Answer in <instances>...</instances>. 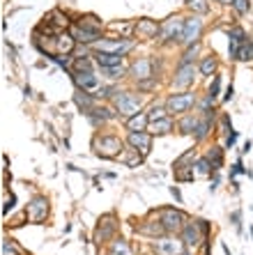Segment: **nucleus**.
Instances as JSON below:
<instances>
[{"label": "nucleus", "mask_w": 253, "mask_h": 255, "mask_svg": "<svg viewBox=\"0 0 253 255\" xmlns=\"http://www.w3.org/2000/svg\"><path fill=\"white\" fill-rule=\"evenodd\" d=\"M74 101H76V104H79V108H83L85 113H90V110L94 108L92 97H90V94H85V90H83V92L79 90V92H76V97H74Z\"/></svg>", "instance_id": "obj_21"}, {"label": "nucleus", "mask_w": 253, "mask_h": 255, "mask_svg": "<svg viewBox=\"0 0 253 255\" xmlns=\"http://www.w3.org/2000/svg\"><path fill=\"white\" fill-rule=\"evenodd\" d=\"M51 60L58 62V65H62V67H72V58H62V55H53Z\"/></svg>", "instance_id": "obj_39"}, {"label": "nucleus", "mask_w": 253, "mask_h": 255, "mask_svg": "<svg viewBox=\"0 0 253 255\" xmlns=\"http://www.w3.org/2000/svg\"><path fill=\"white\" fill-rule=\"evenodd\" d=\"M101 72H106L111 78H120V76L125 74V69H122L120 65H115V67H101Z\"/></svg>", "instance_id": "obj_34"}, {"label": "nucleus", "mask_w": 253, "mask_h": 255, "mask_svg": "<svg viewBox=\"0 0 253 255\" xmlns=\"http://www.w3.org/2000/svg\"><path fill=\"white\" fill-rule=\"evenodd\" d=\"M196 168H198V175H210L212 173V163H210V159H200L198 163H196Z\"/></svg>", "instance_id": "obj_32"}, {"label": "nucleus", "mask_w": 253, "mask_h": 255, "mask_svg": "<svg viewBox=\"0 0 253 255\" xmlns=\"http://www.w3.org/2000/svg\"><path fill=\"white\" fill-rule=\"evenodd\" d=\"M120 62H122V55H118V53H104V51L97 53V65H99V67H115V65H120Z\"/></svg>", "instance_id": "obj_19"}, {"label": "nucleus", "mask_w": 253, "mask_h": 255, "mask_svg": "<svg viewBox=\"0 0 253 255\" xmlns=\"http://www.w3.org/2000/svg\"><path fill=\"white\" fill-rule=\"evenodd\" d=\"M216 2H221V5H233V0H216Z\"/></svg>", "instance_id": "obj_45"}, {"label": "nucleus", "mask_w": 253, "mask_h": 255, "mask_svg": "<svg viewBox=\"0 0 253 255\" xmlns=\"http://www.w3.org/2000/svg\"><path fill=\"white\" fill-rule=\"evenodd\" d=\"M111 255H131V249H129V244L125 239H115L111 244Z\"/></svg>", "instance_id": "obj_24"}, {"label": "nucleus", "mask_w": 253, "mask_h": 255, "mask_svg": "<svg viewBox=\"0 0 253 255\" xmlns=\"http://www.w3.org/2000/svg\"><path fill=\"white\" fill-rule=\"evenodd\" d=\"M235 141H237V131H233V134H228V138H226V147H233Z\"/></svg>", "instance_id": "obj_41"}, {"label": "nucleus", "mask_w": 253, "mask_h": 255, "mask_svg": "<svg viewBox=\"0 0 253 255\" xmlns=\"http://www.w3.org/2000/svg\"><path fill=\"white\" fill-rule=\"evenodd\" d=\"M94 48L97 51H104V53H126L131 48V41L126 39H101V41H94Z\"/></svg>", "instance_id": "obj_7"}, {"label": "nucleus", "mask_w": 253, "mask_h": 255, "mask_svg": "<svg viewBox=\"0 0 253 255\" xmlns=\"http://www.w3.org/2000/svg\"><path fill=\"white\" fill-rule=\"evenodd\" d=\"M129 145L136 147L140 154L145 156L147 152H150V147H152V136L145 134V131H131V134H129Z\"/></svg>", "instance_id": "obj_11"}, {"label": "nucleus", "mask_w": 253, "mask_h": 255, "mask_svg": "<svg viewBox=\"0 0 253 255\" xmlns=\"http://www.w3.org/2000/svg\"><path fill=\"white\" fill-rule=\"evenodd\" d=\"M154 251L157 255H182L184 253V246H182L180 239H157L154 242Z\"/></svg>", "instance_id": "obj_10"}, {"label": "nucleus", "mask_w": 253, "mask_h": 255, "mask_svg": "<svg viewBox=\"0 0 253 255\" xmlns=\"http://www.w3.org/2000/svg\"><path fill=\"white\" fill-rule=\"evenodd\" d=\"M207 159H210V163H212L214 170L221 168V163H223V154H221V147H212L210 152H207Z\"/></svg>", "instance_id": "obj_25"}, {"label": "nucleus", "mask_w": 253, "mask_h": 255, "mask_svg": "<svg viewBox=\"0 0 253 255\" xmlns=\"http://www.w3.org/2000/svg\"><path fill=\"white\" fill-rule=\"evenodd\" d=\"M55 48H58V53H72L74 35H60V37L55 39Z\"/></svg>", "instance_id": "obj_20"}, {"label": "nucleus", "mask_w": 253, "mask_h": 255, "mask_svg": "<svg viewBox=\"0 0 253 255\" xmlns=\"http://www.w3.org/2000/svg\"><path fill=\"white\" fill-rule=\"evenodd\" d=\"M72 76H74V83H76L79 87H83V90H90V87H94L97 83H99L92 72H74Z\"/></svg>", "instance_id": "obj_16"}, {"label": "nucleus", "mask_w": 253, "mask_h": 255, "mask_svg": "<svg viewBox=\"0 0 253 255\" xmlns=\"http://www.w3.org/2000/svg\"><path fill=\"white\" fill-rule=\"evenodd\" d=\"M115 232V223H113V219H104V223H101L99 228H97V237H94V239H97V242H106L108 237L113 235Z\"/></svg>", "instance_id": "obj_17"}, {"label": "nucleus", "mask_w": 253, "mask_h": 255, "mask_svg": "<svg viewBox=\"0 0 253 255\" xmlns=\"http://www.w3.org/2000/svg\"><path fill=\"white\" fill-rule=\"evenodd\" d=\"M240 60L251 62L253 60V41H244L240 48Z\"/></svg>", "instance_id": "obj_27"}, {"label": "nucleus", "mask_w": 253, "mask_h": 255, "mask_svg": "<svg viewBox=\"0 0 253 255\" xmlns=\"http://www.w3.org/2000/svg\"><path fill=\"white\" fill-rule=\"evenodd\" d=\"M99 30H101V26L99 23H94V26H90L87 21H83L81 19V23L76 28H74V39H79V41H83V44H94V41L99 39Z\"/></svg>", "instance_id": "obj_4"}, {"label": "nucleus", "mask_w": 253, "mask_h": 255, "mask_svg": "<svg viewBox=\"0 0 253 255\" xmlns=\"http://www.w3.org/2000/svg\"><path fill=\"white\" fill-rule=\"evenodd\" d=\"M187 5L191 7V9H196V12H200V14H205L210 7L205 5V0H187Z\"/></svg>", "instance_id": "obj_33"}, {"label": "nucleus", "mask_w": 253, "mask_h": 255, "mask_svg": "<svg viewBox=\"0 0 253 255\" xmlns=\"http://www.w3.org/2000/svg\"><path fill=\"white\" fill-rule=\"evenodd\" d=\"M161 225L166 228V232L184 230V225H187V216L182 214L180 209H164V212H161Z\"/></svg>", "instance_id": "obj_3"}, {"label": "nucleus", "mask_w": 253, "mask_h": 255, "mask_svg": "<svg viewBox=\"0 0 253 255\" xmlns=\"http://www.w3.org/2000/svg\"><path fill=\"white\" fill-rule=\"evenodd\" d=\"M223 99H233V85H230V87H228V90H226V97H223Z\"/></svg>", "instance_id": "obj_44"}, {"label": "nucleus", "mask_w": 253, "mask_h": 255, "mask_svg": "<svg viewBox=\"0 0 253 255\" xmlns=\"http://www.w3.org/2000/svg\"><path fill=\"white\" fill-rule=\"evenodd\" d=\"M193 74H196L193 65H180L177 74H175V85H177V87L191 85V83H193Z\"/></svg>", "instance_id": "obj_15"}, {"label": "nucleus", "mask_w": 253, "mask_h": 255, "mask_svg": "<svg viewBox=\"0 0 253 255\" xmlns=\"http://www.w3.org/2000/svg\"><path fill=\"white\" fill-rule=\"evenodd\" d=\"M219 85H221V76H214V83H212V87H210V94H212V97L219 94Z\"/></svg>", "instance_id": "obj_40"}, {"label": "nucleus", "mask_w": 253, "mask_h": 255, "mask_svg": "<svg viewBox=\"0 0 253 255\" xmlns=\"http://www.w3.org/2000/svg\"><path fill=\"white\" fill-rule=\"evenodd\" d=\"M170 193L175 195V200L177 202H182V195H180V191H177V186H170Z\"/></svg>", "instance_id": "obj_43"}, {"label": "nucleus", "mask_w": 253, "mask_h": 255, "mask_svg": "<svg viewBox=\"0 0 253 255\" xmlns=\"http://www.w3.org/2000/svg\"><path fill=\"white\" fill-rule=\"evenodd\" d=\"M200 235H203V230H200L198 221H196V223H187L184 230H182V242L187 244V246H198V244H200Z\"/></svg>", "instance_id": "obj_13"}, {"label": "nucleus", "mask_w": 253, "mask_h": 255, "mask_svg": "<svg viewBox=\"0 0 253 255\" xmlns=\"http://www.w3.org/2000/svg\"><path fill=\"white\" fill-rule=\"evenodd\" d=\"M115 108L120 110V115H125V117H131V115L138 113L140 97H136V94H131V92H120L118 97H115Z\"/></svg>", "instance_id": "obj_2"}, {"label": "nucleus", "mask_w": 253, "mask_h": 255, "mask_svg": "<svg viewBox=\"0 0 253 255\" xmlns=\"http://www.w3.org/2000/svg\"><path fill=\"white\" fill-rule=\"evenodd\" d=\"M193 94L182 92V94H170L166 101V110L168 113H187L189 108L193 106Z\"/></svg>", "instance_id": "obj_5"}, {"label": "nucleus", "mask_w": 253, "mask_h": 255, "mask_svg": "<svg viewBox=\"0 0 253 255\" xmlns=\"http://www.w3.org/2000/svg\"><path fill=\"white\" fill-rule=\"evenodd\" d=\"M161 26L157 21H150V19H140L136 23V35H138L140 39H154L157 35H159Z\"/></svg>", "instance_id": "obj_12"}, {"label": "nucleus", "mask_w": 253, "mask_h": 255, "mask_svg": "<svg viewBox=\"0 0 253 255\" xmlns=\"http://www.w3.org/2000/svg\"><path fill=\"white\" fill-rule=\"evenodd\" d=\"M74 67H76V72H92L90 60H74Z\"/></svg>", "instance_id": "obj_37"}, {"label": "nucleus", "mask_w": 253, "mask_h": 255, "mask_svg": "<svg viewBox=\"0 0 253 255\" xmlns=\"http://www.w3.org/2000/svg\"><path fill=\"white\" fill-rule=\"evenodd\" d=\"M131 76H133V78H138V81H145V78H150V76H152V62L145 60V58L136 60L131 65Z\"/></svg>", "instance_id": "obj_14"}, {"label": "nucleus", "mask_w": 253, "mask_h": 255, "mask_svg": "<svg viewBox=\"0 0 253 255\" xmlns=\"http://www.w3.org/2000/svg\"><path fill=\"white\" fill-rule=\"evenodd\" d=\"M14 202H16V198H14V195H9V200H7V205H5V214L9 212V209H14Z\"/></svg>", "instance_id": "obj_42"}, {"label": "nucleus", "mask_w": 253, "mask_h": 255, "mask_svg": "<svg viewBox=\"0 0 253 255\" xmlns=\"http://www.w3.org/2000/svg\"><path fill=\"white\" fill-rule=\"evenodd\" d=\"M214 69H216V60L214 58H205V60L200 62V74L203 76H212Z\"/></svg>", "instance_id": "obj_26"}, {"label": "nucleus", "mask_w": 253, "mask_h": 255, "mask_svg": "<svg viewBox=\"0 0 253 255\" xmlns=\"http://www.w3.org/2000/svg\"><path fill=\"white\" fill-rule=\"evenodd\" d=\"M48 214V202L46 198H42V195H37V198H33V202L28 205V219L33 223H42L44 219H46Z\"/></svg>", "instance_id": "obj_9"}, {"label": "nucleus", "mask_w": 253, "mask_h": 255, "mask_svg": "<svg viewBox=\"0 0 253 255\" xmlns=\"http://www.w3.org/2000/svg\"><path fill=\"white\" fill-rule=\"evenodd\" d=\"M152 124V134H168L170 129H173V120L170 117H161V120H157V122H150Z\"/></svg>", "instance_id": "obj_22"}, {"label": "nucleus", "mask_w": 253, "mask_h": 255, "mask_svg": "<svg viewBox=\"0 0 253 255\" xmlns=\"http://www.w3.org/2000/svg\"><path fill=\"white\" fill-rule=\"evenodd\" d=\"M92 147L97 149V154L104 159H115L122 152V141L115 136H97L92 141Z\"/></svg>", "instance_id": "obj_1"}, {"label": "nucleus", "mask_w": 253, "mask_h": 255, "mask_svg": "<svg viewBox=\"0 0 253 255\" xmlns=\"http://www.w3.org/2000/svg\"><path fill=\"white\" fill-rule=\"evenodd\" d=\"M147 122H150V117H147L145 113H136V115H131V117L126 120V127L131 129V131H145Z\"/></svg>", "instance_id": "obj_18"}, {"label": "nucleus", "mask_w": 253, "mask_h": 255, "mask_svg": "<svg viewBox=\"0 0 253 255\" xmlns=\"http://www.w3.org/2000/svg\"><path fill=\"white\" fill-rule=\"evenodd\" d=\"M198 117L196 115H187L184 120H182V124H180V129H182V134H193L196 129H198Z\"/></svg>", "instance_id": "obj_23"}, {"label": "nucleus", "mask_w": 253, "mask_h": 255, "mask_svg": "<svg viewBox=\"0 0 253 255\" xmlns=\"http://www.w3.org/2000/svg\"><path fill=\"white\" fill-rule=\"evenodd\" d=\"M200 33H203V21L198 16H191V19L184 21V30H182V41L184 44H196L200 39Z\"/></svg>", "instance_id": "obj_6"}, {"label": "nucleus", "mask_w": 253, "mask_h": 255, "mask_svg": "<svg viewBox=\"0 0 253 255\" xmlns=\"http://www.w3.org/2000/svg\"><path fill=\"white\" fill-rule=\"evenodd\" d=\"M48 16H51V19H55V21H46V23H55V28H67V26H69L67 16H62V14L58 12V9H55V12H51Z\"/></svg>", "instance_id": "obj_29"}, {"label": "nucleus", "mask_w": 253, "mask_h": 255, "mask_svg": "<svg viewBox=\"0 0 253 255\" xmlns=\"http://www.w3.org/2000/svg\"><path fill=\"white\" fill-rule=\"evenodd\" d=\"M196 53H198V41H196V44H189V51L184 53V58H182L180 65H191V60H193V55Z\"/></svg>", "instance_id": "obj_31"}, {"label": "nucleus", "mask_w": 253, "mask_h": 255, "mask_svg": "<svg viewBox=\"0 0 253 255\" xmlns=\"http://www.w3.org/2000/svg\"><path fill=\"white\" fill-rule=\"evenodd\" d=\"M212 113H214V110H212ZM207 131H210V113L205 115V120L200 122L198 129H196V138H198V141H203V138L207 136Z\"/></svg>", "instance_id": "obj_28"}, {"label": "nucleus", "mask_w": 253, "mask_h": 255, "mask_svg": "<svg viewBox=\"0 0 253 255\" xmlns=\"http://www.w3.org/2000/svg\"><path fill=\"white\" fill-rule=\"evenodd\" d=\"M182 30H184V21L182 19H168L161 26L159 35L164 41H173V39H182Z\"/></svg>", "instance_id": "obj_8"}, {"label": "nucleus", "mask_w": 253, "mask_h": 255, "mask_svg": "<svg viewBox=\"0 0 253 255\" xmlns=\"http://www.w3.org/2000/svg\"><path fill=\"white\" fill-rule=\"evenodd\" d=\"M2 255H21L14 242H2Z\"/></svg>", "instance_id": "obj_36"}, {"label": "nucleus", "mask_w": 253, "mask_h": 255, "mask_svg": "<svg viewBox=\"0 0 253 255\" xmlns=\"http://www.w3.org/2000/svg\"><path fill=\"white\" fill-rule=\"evenodd\" d=\"M166 108L164 106H152L150 108V113H147V117H150V122H157V120H161V117H166Z\"/></svg>", "instance_id": "obj_30"}, {"label": "nucleus", "mask_w": 253, "mask_h": 255, "mask_svg": "<svg viewBox=\"0 0 253 255\" xmlns=\"http://www.w3.org/2000/svg\"><path fill=\"white\" fill-rule=\"evenodd\" d=\"M233 5L240 14H247L249 9H251V2H249V0H233Z\"/></svg>", "instance_id": "obj_35"}, {"label": "nucleus", "mask_w": 253, "mask_h": 255, "mask_svg": "<svg viewBox=\"0 0 253 255\" xmlns=\"http://www.w3.org/2000/svg\"><path fill=\"white\" fill-rule=\"evenodd\" d=\"M164 225H143V228H140V232H150V235H161V232H164Z\"/></svg>", "instance_id": "obj_38"}]
</instances>
